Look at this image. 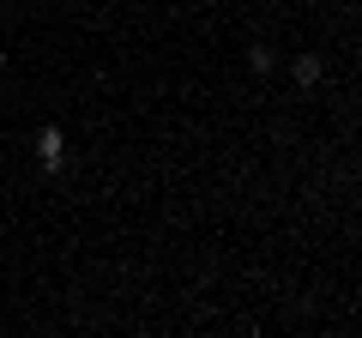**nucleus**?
Masks as SVG:
<instances>
[{
    "label": "nucleus",
    "mask_w": 362,
    "mask_h": 338,
    "mask_svg": "<svg viewBox=\"0 0 362 338\" xmlns=\"http://www.w3.org/2000/svg\"><path fill=\"white\" fill-rule=\"evenodd\" d=\"M37 157H42V169H61V163H66V139H61V127H42V133H37Z\"/></svg>",
    "instance_id": "obj_1"
},
{
    "label": "nucleus",
    "mask_w": 362,
    "mask_h": 338,
    "mask_svg": "<svg viewBox=\"0 0 362 338\" xmlns=\"http://www.w3.org/2000/svg\"><path fill=\"white\" fill-rule=\"evenodd\" d=\"M290 78H296L302 91H314V85H320V54H296V61H290Z\"/></svg>",
    "instance_id": "obj_2"
},
{
    "label": "nucleus",
    "mask_w": 362,
    "mask_h": 338,
    "mask_svg": "<svg viewBox=\"0 0 362 338\" xmlns=\"http://www.w3.org/2000/svg\"><path fill=\"white\" fill-rule=\"evenodd\" d=\"M247 66H254V73H272V49H266V42H254V49H247Z\"/></svg>",
    "instance_id": "obj_3"
},
{
    "label": "nucleus",
    "mask_w": 362,
    "mask_h": 338,
    "mask_svg": "<svg viewBox=\"0 0 362 338\" xmlns=\"http://www.w3.org/2000/svg\"><path fill=\"white\" fill-rule=\"evenodd\" d=\"M0 66H6V49H0Z\"/></svg>",
    "instance_id": "obj_4"
}]
</instances>
